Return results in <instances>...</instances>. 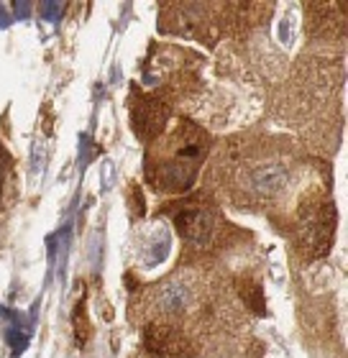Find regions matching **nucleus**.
I'll list each match as a JSON object with an SVG mask.
<instances>
[{
  "label": "nucleus",
  "instance_id": "nucleus-6",
  "mask_svg": "<svg viewBox=\"0 0 348 358\" xmlns=\"http://www.w3.org/2000/svg\"><path fill=\"white\" fill-rule=\"evenodd\" d=\"M193 302H195V289L193 284L185 282V279H169L154 294V307L159 315H179L185 313V310H190Z\"/></svg>",
  "mask_w": 348,
  "mask_h": 358
},
{
  "label": "nucleus",
  "instance_id": "nucleus-2",
  "mask_svg": "<svg viewBox=\"0 0 348 358\" xmlns=\"http://www.w3.org/2000/svg\"><path fill=\"white\" fill-rule=\"evenodd\" d=\"M333 228L335 217L330 202H312L300 215V231H297V236L302 241L305 251L323 256L330 248V243H333Z\"/></svg>",
  "mask_w": 348,
  "mask_h": 358
},
{
  "label": "nucleus",
  "instance_id": "nucleus-5",
  "mask_svg": "<svg viewBox=\"0 0 348 358\" xmlns=\"http://www.w3.org/2000/svg\"><path fill=\"white\" fill-rule=\"evenodd\" d=\"M287 166L277 164V162H261L256 166H249L244 174L246 189L253 197H272L287 187Z\"/></svg>",
  "mask_w": 348,
  "mask_h": 358
},
{
  "label": "nucleus",
  "instance_id": "nucleus-8",
  "mask_svg": "<svg viewBox=\"0 0 348 358\" xmlns=\"http://www.w3.org/2000/svg\"><path fill=\"white\" fill-rule=\"evenodd\" d=\"M41 15H44L46 21H57L62 15V10H64V6L62 3H41Z\"/></svg>",
  "mask_w": 348,
  "mask_h": 358
},
{
  "label": "nucleus",
  "instance_id": "nucleus-1",
  "mask_svg": "<svg viewBox=\"0 0 348 358\" xmlns=\"http://www.w3.org/2000/svg\"><path fill=\"white\" fill-rule=\"evenodd\" d=\"M205 159V141L202 131L193 123H179L177 134L167 146L164 157L156 159V164L148 169V179L156 189L164 192H185L195 182V174Z\"/></svg>",
  "mask_w": 348,
  "mask_h": 358
},
{
  "label": "nucleus",
  "instance_id": "nucleus-9",
  "mask_svg": "<svg viewBox=\"0 0 348 358\" xmlns=\"http://www.w3.org/2000/svg\"><path fill=\"white\" fill-rule=\"evenodd\" d=\"M8 23H11V18H8V13H6V8L0 6V26H3V29H6Z\"/></svg>",
  "mask_w": 348,
  "mask_h": 358
},
{
  "label": "nucleus",
  "instance_id": "nucleus-7",
  "mask_svg": "<svg viewBox=\"0 0 348 358\" xmlns=\"http://www.w3.org/2000/svg\"><path fill=\"white\" fill-rule=\"evenodd\" d=\"M0 313L6 315L3 320H6V341H8V345H11V353H13V356H21V353L26 351V345H29V336H31V325L23 320L26 315L15 313V310H8V307H3Z\"/></svg>",
  "mask_w": 348,
  "mask_h": 358
},
{
  "label": "nucleus",
  "instance_id": "nucleus-10",
  "mask_svg": "<svg viewBox=\"0 0 348 358\" xmlns=\"http://www.w3.org/2000/svg\"><path fill=\"white\" fill-rule=\"evenodd\" d=\"M0 159H3V151H0ZM6 169H3V164H0V192H3V177H6Z\"/></svg>",
  "mask_w": 348,
  "mask_h": 358
},
{
  "label": "nucleus",
  "instance_id": "nucleus-3",
  "mask_svg": "<svg viewBox=\"0 0 348 358\" xmlns=\"http://www.w3.org/2000/svg\"><path fill=\"white\" fill-rule=\"evenodd\" d=\"M179 236L195 248H205L210 243L215 233V215L213 210H208L200 202H190L174 215Z\"/></svg>",
  "mask_w": 348,
  "mask_h": 358
},
{
  "label": "nucleus",
  "instance_id": "nucleus-4",
  "mask_svg": "<svg viewBox=\"0 0 348 358\" xmlns=\"http://www.w3.org/2000/svg\"><path fill=\"white\" fill-rule=\"evenodd\" d=\"M167 118H169V108L156 97L144 95L131 108V123H134V131L139 134V138L159 136L167 126Z\"/></svg>",
  "mask_w": 348,
  "mask_h": 358
}]
</instances>
